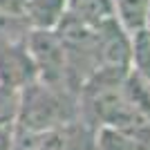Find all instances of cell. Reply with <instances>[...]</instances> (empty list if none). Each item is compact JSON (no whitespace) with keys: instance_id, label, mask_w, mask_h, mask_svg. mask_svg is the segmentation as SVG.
Returning a JSON list of instances; mask_svg holds the SVG:
<instances>
[{"instance_id":"8992f818","label":"cell","mask_w":150,"mask_h":150,"mask_svg":"<svg viewBox=\"0 0 150 150\" xmlns=\"http://www.w3.org/2000/svg\"><path fill=\"white\" fill-rule=\"evenodd\" d=\"M130 72L150 88V29L130 34Z\"/></svg>"},{"instance_id":"7a4b0ae2","label":"cell","mask_w":150,"mask_h":150,"mask_svg":"<svg viewBox=\"0 0 150 150\" xmlns=\"http://www.w3.org/2000/svg\"><path fill=\"white\" fill-rule=\"evenodd\" d=\"M27 50L36 63L38 81L56 88H69L67 81V52L54 29H29L27 31ZM74 92V90H72Z\"/></svg>"},{"instance_id":"52a82bcc","label":"cell","mask_w":150,"mask_h":150,"mask_svg":"<svg viewBox=\"0 0 150 150\" xmlns=\"http://www.w3.org/2000/svg\"><path fill=\"white\" fill-rule=\"evenodd\" d=\"M110 2L114 9V18L119 20V25L128 34L146 27L150 0H110Z\"/></svg>"},{"instance_id":"30bf717a","label":"cell","mask_w":150,"mask_h":150,"mask_svg":"<svg viewBox=\"0 0 150 150\" xmlns=\"http://www.w3.org/2000/svg\"><path fill=\"white\" fill-rule=\"evenodd\" d=\"M31 150H65V137H63V128L61 130H52L38 137V141L34 144Z\"/></svg>"},{"instance_id":"ba28073f","label":"cell","mask_w":150,"mask_h":150,"mask_svg":"<svg viewBox=\"0 0 150 150\" xmlns=\"http://www.w3.org/2000/svg\"><path fill=\"white\" fill-rule=\"evenodd\" d=\"M63 137H65V150H96V128L83 119L65 125Z\"/></svg>"},{"instance_id":"6da1fadb","label":"cell","mask_w":150,"mask_h":150,"mask_svg":"<svg viewBox=\"0 0 150 150\" xmlns=\"http://www.w3.org/2000/svg\"><path fill=\"white\" fill-rule=\"evenodd\" d=\"M76 119H81L79 94L67 88L34 81L18 92V114L13 128L20 132L45 134L61 130Z\"/></svg>"},{"instance_id":"9c48e42d","label":"cell","mask_w":150,"mask_h":150,"mask_svg":"<svg viewBox=\"0 0 150 150\" xmlns=\"http://www.w3.org/2000/svg\"><path fill=\"white\" fill-rule=\"evenodd\" d=\"M18 114V90L0 85V132L11 130Z\"/></svg>"},{"instance_id":"3957f363","label":"cell","mask_w":150,"mask_h":150,"mask_svg":"<svg viewBox=\"0 0 150 150\" xmlns=\"http://www.w3.org/2000/svg\"><path fill=\"white\" fill-rule=\"evenodd\" d=\"M27 36L0 38V85L11 90H23L38 81L36 63L27 50Z\"/></svg>"},{"instance_id":"277c9868","label":"cell","mask_w":150,"mask_h":150,"mask_svg":"<svg viewBox=\"0 0 150 150\" xmlns=\"http://www.w3.org/2000/svg\"><path fill=\"white\" fill-rule=\"evenodd\" d=\"M96 150H150V123L96 128Z\"/></svg>"},{"instance_id":"5b68a950","label":"cell","mask_w":150,"mask_h":150,"mask_svg":"<svg viewBox=\"0 0 150 150\" xmlns=\"http://www.w3.org/2000/svg\"><path fill=\"white\" fill-rule=\"evenodd\" d=\"M65 13L92 27H99L114 18L110 0H65Z\"/></svg>"}]
</instances>
